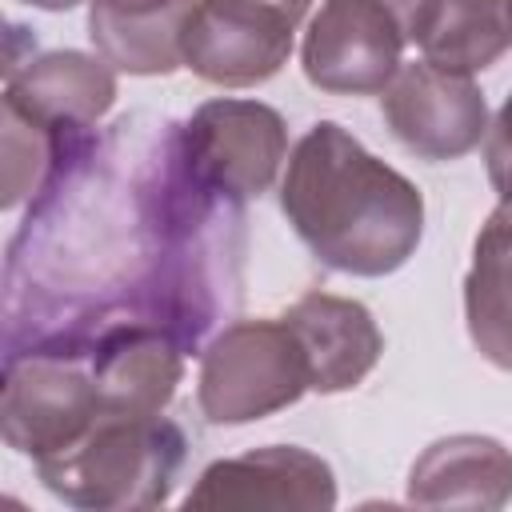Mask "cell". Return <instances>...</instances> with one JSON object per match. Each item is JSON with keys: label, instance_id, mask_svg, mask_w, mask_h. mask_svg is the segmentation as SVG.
<instances>
[{"label": "cell", "instance_id": "cell-1", "mask_svg": "<svg viewBox=\"0 0 512 512\" xmlns=\"http://www.w3.org/2000/svg\"><path fill=\"white\" fill-rule=\"evenodd\" d=\"M280 212L300 244L344 276H388L424 240L420 188L336 120L312 124L288 152Z\"/></svg>", "mask_w": 512, "mask_h": 512}, {"label": "cell", "instance_id": "cell-2", "mask_svg": "<svg viewBox=\"0 0 512 512\" xmlns=\"http://www.w3.org/2000/svg\"><path fill=\"white\" fill-rule=\"evenodd\" d=\"M184 432L168 416H116L100 420L60 456L40 460V484L84 512L156 508L172 496L184 468Z\"/></svg>", "mask_w": 512, "mask_h": 512}, {"label": "cell", "instance_id": "cell-3", "mask_svg": "<svg viewBox=\"0 0 512 512\" xmlns=\"http://www.w3.org/2000/svg\"><path fill=\"white\" fill-rule=\"evenodd\" d=\"M432 8L436 0H324L304 28V80L332 96H380Z\"/></svg>", "mask_w": 512, "mask_h": 512}, {"label": "cell", "instance_id": "cell-4", "mask_svg": "<svg viewBox=\"0 0 512 512\" xmlns=\"http://www.w3.org/2000/svg\"><path fill=\"white\" fill-rule=\"evenodd\" d=\"M312 392L308 356L288 320H232L200 352L196 404L208 424H252Z\"/></svg>", "mask_w": 512, "mask_h": 512}, {"label": "cell", "instance_id": "cell-5", "mask_svg": "<svg viewBox=\"0 0 512 512\" xmlns=\"http://www.w3.org/2000/svg\"><path fill=\"white\" fill-rule=\"evenodd\" d=\"M100 392L80 348H36L28 356L8 352L0 436L32 464L68 452L96 420Z\"/></svg>", "mask_w": 512, "mask_h": 512}, {"label": "cell", "instance_id": "cell-6", "mask_svg": "<svg viewBox=\"0 0 512 512\" xmlns=\"http://www.w3.org/2000/svg\"><path fill=\"white\" fill-rule=\"evenodd\" d=\"M176 140L192 180L232 204L268 192L280 164L288 160L284 116L264 100H204L176 128Z\"/></svg>", "mask_w": 512, "mask_h": 512}, {"label": "cell", "instance_id": "cell-7", "mask_svg": "<svg viewBox=\"0 0 512 512\" xmlns=\"http://www.w3.org/2000/svg\"><path fill=\"white\" fill-rule=\"evenodd\" d=\"M312 0H196L184 24V68L216 88L272 80Z\"/></svg>", "mask_w": 512, "mask_h": 512}, {"label": "cell", "instance_id": "cell-8", "mask_svg": "<svg viewBox=\"0 0 512 512\" xmlns=\"http://www.w3.org/2000/svg\"><path fill=\"white\" fill-rule=\"evenodd\" d=\"M388 132L420 160H460L488 136V100L472 76L436 68L428 60L400 64L380 92Z\"/></svg>", "mask_w": 512, "mask_h": 512}, {"label": "cell", "instance_id": "cell-9", "mask_svg": "<svg viewBox=\"0 0 512 512\" xmlns=\"http://www.w3.org/2000/svg\"><path fill=\"white\" fill-rule=\"evenodd\" d=\"M184 508L328 512L336 508V472L324 456L300 444H264L212 460L184 496Z\"/></svg>", "mask_w": 512, "mask_h": 512}, {"label": "cell", "instance_id": "cell-10", "mask_svg": "<svg viewBox=\"0 0 512 512\" xmlns=\"http://www.w3.org/2000/svg\"><path fill=\"white\" fill-rule=\"evenodd\" d=\"M100 408L116 416H160L184 376V344L156 320H108L80 344Z\"/></svg>", "mask_w": 512, "mask_h": 512}, {"label": "cell", "instance_id": "cell-11", "mask_svg": "<svg viewBox=\"0 0 512 512\" xmlns=\"http://www.w3.org/2000/svg\"><path fill=\"white\" fill-rule=\"evenodd\" d=\"M4 100L64 136H84L116 104V68L76 48L40 52L4 68Z\"/></svg>", "mask_w": 512, "mask_h": 512}, {"label": "cell", "instance_id": "cell-12", "mask_svg": "<svg viewBox=\"0 0 512 512\" xmlns=\"http://www.w3.org/2000/svg\"><path fill=\"white\" fill-rule=\"evenodd\" d=\"M284 320L308 356L312 392L320 396H336L364 384V376L384 356V332L360 300L332 292H304L284 312Z\"/></svg>", "mask_w": 512, "mask_h": 512}, {"label": "cell", "instance_id": "cell-13", "mask_svg": "<svg viewBox=\"0 0 512 512\" xmlns=\"http://www.w3.org/2000/svg\"><path fill=\"white\" fill-rule=\"evenodd\" d=\"M512 500V452L496 436L456 432L432 440L408 468V504L496 512Z\"/></svg>", "mask_w": 512, "mask_h": 512}, {"label": "cell", "instance_id": "cell-14", "mask_svg": "<svg viewBox=\"0 0 512 512\" xmlns=\"http://www.w3.org/2000/svg\"><path fill=\"white\" fill-rule=\"evenodd\" d=\"M464 324L476 352L512 372V200H500L476 232L464 276Z\"/></svg>", "mask_w": 512, "mask_h": 512}, {"label": "cell", "instance_id": "cell-15", "mask_svg": "<svg viewBox=\"0 0 512 512\" xmlns=\"http://www.w3.org/2000/svg\"><path fill=\"white\" fill-rule=\"evenodd\" d=\"M512 48V0H436L420 52L448 72H484Z\"/></svg>", "mask_w": 512, "mask_h": 512}, {"label": "cell", "instance_id": "cell-16", "mask_svg": "<svg viewBox=\"0 0 512 512\" xmlns=\"http://www.w3.org/2000/svg\"><path fill=\"white\" fill-rule=\"evenodd\" d=\"M0 124H4V208H20L36 192H44L60 176V160L72 156V140L32 116H24L16 104L0 100Z\"/></svg>", "mask_w": 512, "mask_h": 512}, {"label": "cell", "instance_id": "cell-17", "mask_svg": "<svg viewBox=\"0 0 512 512\" xmlns=\"http://www.w3.org/2000/svg\"><path fill=\"white\" fill-rule=\"evenodd\" d=\"M484 164H488V180L496 188L500 200H512V96L500 104V112L488 120V136H484Z\"/></svg>", "mask_w": 512, "mask_h": 512}, {"label": "cell", "instance_id": "cell-18", "mask_svg": "<svg viewBox=\"0 0 512 512\" xmlns=\"http://www.w3.org/2000/svg\"><path fill=\"white\" fill-rule=\"evenodd\" d=\"M196 0H88V24H140L188 12Z\"/></svg>", "mask_w": 512, "mask_h": 512}, {"label": "cell", "instance_id": "cell-19", "mask_svg": "<svg viewBox=\"0 0 512 512\" xmlns=\"http://www.w3.org/2000/svg\"><path fill=\"white\" fill-rule=\"evenodd\" d=\"M20 4H32V8H44V12H68V8H76L80 0H20Z\"/></svg>", "mask_w": 512, "mask_h": 512}]
</instances>
